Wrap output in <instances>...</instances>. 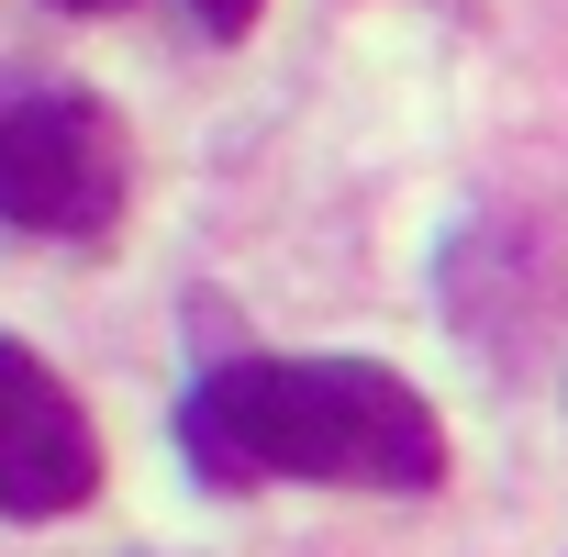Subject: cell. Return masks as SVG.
I'll return each instance as SVG.
<instances>
[{"mask_svg": "<svg viewBox=\"0 0 568 557\" xmlns=\"http://www.w3.org/2000/svg\"><path fill=\"white\" fill-rule=\"evenodd\" d=\"M179 457L201 468V490H256V479L435 490L446 424L379 357H223L179 402Z\"/></svg>", "mask_w": 568, "mask_h": 557, "instance_id": "1", "label": "cell"}, {"mask_svg": "<svg viewBox=\"0 0 568 557\" xmlns=\"http://www.w3.org/2000/svg\"><path fill=\"white\" fill-rule=\"evenodd\" d=\"M134 190L123 112L68 79H0V223L12 234H79L101 245Z\"/></svg>", "mask_w": 568, "mask_h": 557, "instance_id": "2", "label": "cell"}, {"mask_svg": "<svg viewBox=\"0 0 568 557\" xmlns=\"http://www.w3.org/2000/svg\"><path fill=\"white\" fill-rule=\"evenodd\" d=\"M101 490V435L90 413L68 402V379L23 346L0 335V513L12 524H57Z\"/></svg>", "mask_w": 568, "mask_h": 557, "instance_id": "3", "label": "cell"}, {"mask_svg": "<svg viewBox=\"0 0 568 557\" xmlns=\"http://www.w3.org/2000/svg\"><path fill=\"white\" fill-rule=\"evenodd\" d=\"M190 23H201V34H245V23H256V0H190Z\"/></svg>", "mask_w": 568, "mask_h": 557, "instance_id": "4", "label": "cell"}, {"mask_svg": "<svg viewBox=\"0 0 568 557\" xmlns=\"http://www.w3.org/2000/svg\"><path fill=\"white\" fill-rule=\"evenodd\" d=\"M57 12H123V0H57Z\"/></svg>", "mask_w": 568, "mask_h": 557, "instance_id": "5", "label": "cell"}]
</instances>
